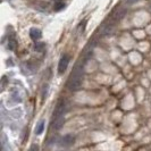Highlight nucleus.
Wrapping results in <instances>:
<instances>
[{"mask_svg": "<svg viewBox=\"0 0 151 151\" xmlns=\"http://www.w3.org/2000/svg\"><path fill=\"white\" fill-rule=\"evenodd\" d=\"M65 111H66V102L64 99H61L57 102V105L55 107V110L52 113V119L63 117L65 115Z\"/></svg>", "mask_w": 151, "mask_h": 151, "instance_id": "f03ea898", "label": "nucleus"}, {"mask_svg": "<svg viewBox=\"0 0 151 151\" xmlns=\"http://www.w3.org/2000/svg\"><path fill=\"white\" fill-rule=\"evenodd\" d=\"M127 5H133V4H135V2H137L139 0H124Z\"/></svg>", "mask_w": 151, "mask_h": 151, "instance_id": "ddd939ff", "label": "nucleus"}, {"mask_svg": "<svg viewBox=\"0 0 151 151\" xmlns=\"http://www.w3.org/2000/svg\"><path fill=\"white\" fill-rule=\"evenodd\" d=\"M69 61H70L69 55H64V56H61L60 60H59V63H58V74L65 73V70H66L68 67Z\"/></svg>", "mask_w": 151, "mask_h": 151, "instance_id": "7ed1b4c3", "label": "nucleus"}, {"mask_svg": "<svg viewBox=\"0 0 151 151\" xmlns=\"http://www.w3.org/2000/svg\"><path fill=\"white\" fill-rule=\"evenodd\" d=\"M74 143H75V137L73 135H69V134L63 136L60 139V141H59V144L61 147H65V148H68V147L73 145Z\"/></svg>", "mask_w": 151, "mask_h": 151, "instance_id": "20e7f679", "label": "nucleus"}, {"mask_svg": "<svg viewBox=\"0 0 151 151\" xmlns=\"http://www.w3.org/2000/svg\"><path fill=\"white\" fill-rule=\"evenodd\" d=\"M16 47H17V41H16L15 37L14 35H10L9 39H8V48L10 50H15Z\"/></svg>", "mask_w": 151, "mask_h": 151, "instance_id": "6e6552de", "label": "nucleus"}, {"mask_svg": "<svg viewBox=\"0 0 151 151\" xmlns=\"http://www.w3.org/2000/svg\"><path fill=\"white\" fill-rule=\"evenodd\" d=\"M29 151H39V145L38 144H32L30 147V149H29Z\"/></svg>", "mask_w": 151, "mask_h": 151, "instance_id": "f8f14e48", "label": "nucleus"}, {"mask_svg": "<svg viewBox=\"0 0 151 151\" xmlns=\"http://www.w3.org/2000/svg\"><path fill=\"white\" fill-rule=\"evenodd\" d=\"M125 14H126V9L119 7V8H117L113 13L111 18H113V21H121L122 18L125 16Z\"/></svg>", "mask_w": 151, "mask_h": 151, "instance_id": "39448f33", "label": "nucleus"}, {"mask_svg": "<svg viewBox=\"0 0 151 151\" xmlns=\"http://www.w3.org/2000/svg\"><path fill=\"white\" fill-rule=\"evenodd\" d=\"M82 80H83V68L82 66L77 65L68 78L67 88L70 91H77L82 85V82H83Z\"/></svg>", "mask_w": 151, "mask_h": 151, "instance_id": "f257e3e1", "label": "nucleus"}, {"mask_svg": "<svg viewBox=\"0 0 151 151\" xmlns=\"http://www.w3.org/2000/svg\"><path fill=\"white\" fill-rule=\"evenodd\" d=\"M45 121H40V122H39V124L37 125V127H35V131H34L37 135H40V134H42V132L45 131Z\"/></svg>", "mask_w": 151, "mask_h": 151, "instance_id": "1a4fd4ad", "label": "nucleus"}, {"mask_svg": "<svg viewBox=\"0 0 151 151\" xmlns=\"http://www.w3.org/2000/svg\"><path fill=\"white\" fill-rule=\"evenodd\" d=\"M64 7H65V2H63V1H58L57 4H55V9L56 10H61Z\"/></svg>", "mask_w": 151, "mask_h": 151, "instance_id": "9b49d317", "label": "nucleus"}, {"mask_svg": "<svg viewBox=\"0 0 151 151\" xmlns=\"http://www.w3.org/2000/svg\"><path fill=\"white\" fill-rule=\"evenodd\" d=\"M45 49V45L43 42H37L35 45H34V50H37L39 52H41V51H43Z\"/></svg>", "mask_w": 151, "mask_h": 151, "instance_id": "9d476101", "label": "nucleus"}, {"mask_svg": "<svg viewBox=\"0 0 151 151\" xmlns=\"http://www.w3.org/2000/svg\"><path fill=\"white\" fill-rule=\"evenodd\" d=\"M30 37L33 41L37 42V41H39L40 39L42 38V32H41V30H39V29L33 27V29H31L30 30Z\"/></svg>", "mask_w": 151, "mask_h": 151, "instance_id": "0eeeda50", "label": "nucleus"}, {"mask_svg": "<svg viewBox=\"0 0 151 151\" xmlns=\"http://www.w3.org/2000/svg\"><path fill=\"white\" fill-rule=\"evenodd\" d=\"M64 123H65V117L63 116V117H59V118H56V119H52V123H51V126H52V129H55V131H58V129H60L61 127H63Z\"/></svg>", "mask_w": 151, "mask_h": 151, "instance_id": "423d86ee", "label": "nucleus"}]
</instances>
